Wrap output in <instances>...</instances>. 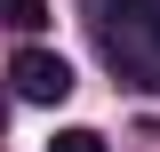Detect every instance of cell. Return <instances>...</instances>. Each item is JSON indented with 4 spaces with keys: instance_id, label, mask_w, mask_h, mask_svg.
I'll use <instances>...</instances> for the list:
<instances>
[{
    "instance_id": "obj_1",
    "label": "cell",
    "mask_w": 160,
    "mask_h": 152,
    "mask_svg": "<svg viewBox=\"0 0 160 152\" xmlns=\"http://www.w3.org/2000/svg\"><path fill=\"white\" fill-rule=\"evenodd\" d=\"M104 56H112L120 80L160 88V0H120L104 16Z\"/></svg>"
},
{
    "instance_id": "obj_2",
    "label": "cell",
    "mask_w": 160,
    "mask_h": 152,
    "mask_svg": "<svg viewBox=\"0 0 160 152\" xmlns=\"http://www.w3.org/2000/svg\"><path fill=\"white\" fill-rule=\"evenodd\" d=\"M8 80H16L24 104H64V96H72V64L48 56V48H24V56L8 64Z\"/></svg>"
},
{
    "instance_id": "obj_3",
    "label": "cell",
    "mask_w": 160,
    "mask_h": 152,
    "mask_svg": "<svg viewBox=\"0 0 160 152\" xmlns=\"http://www.w3.org/2000/svg\"><path fill=\"white\" fill-rule=\"evenodd\" d=\"M0 16L16 24V32H32V24H48V0H0Z\"/></svg>"
},
{
    "instance_id": "obj_4",
    "label": "cell",
    "mask_w": 160,
    "mask_h": 152,
    "mask_svg": "<svg viewBox=\"0 0 160 152\" xmlns=\"http://www.w3.org/2000/svg\"><path fill=\"white\" fill-rule=\"evenodd\" d=\"M48 152H104V136L96 128H64V136H48Z\"/></svg>"
},
{
    "instance_id": "obj_5",
    "label": "cell",
    "mask_w": 160,
    "mask_h": 152,
    "mask_svg": "<svg viewBox=\"0 0 160 152\" xmlns=\"http://www.w3.org/2000/svg\"><path fill=\"white\" fill-rule=\"evenodd\" d=\"M0 120H8V96H0Z\"/></svg>"
}]
</instances>
